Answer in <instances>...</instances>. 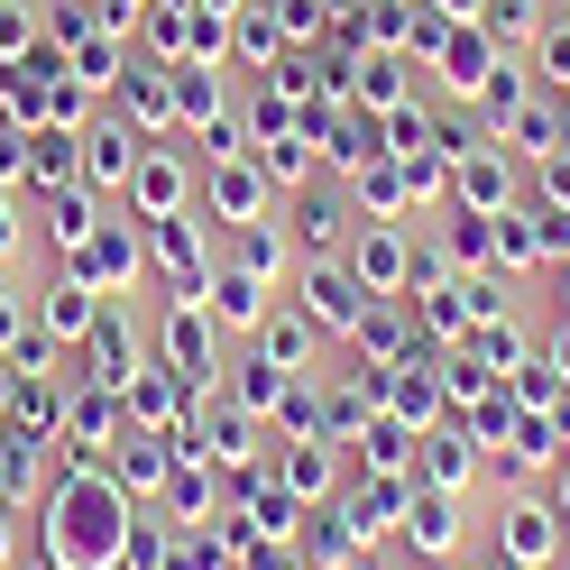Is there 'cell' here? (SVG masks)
<instances>
[{
  "instance_id": "6da1fadb",
  "label": "cell",
  "mask_w": 570,
  "mask_h": 570,
  "mask_svg": "<svg viewBox=\"0 0 570 570\" xmlns=\"http://www.w3.org/2000/svg\"><path fill=\"white\" fill-rule=\"evenodd\" d=\"M47 543H56V570H120L129 561V488L101 479L92 460H75V470L56 479L47 497Z\"/></svg>"
},
{
  "instance_id": "7a4b0ae2",
  "label": "cell",
  "mask_w": 570,
  "mask_h": 570,
  "mask_svg": "<svg viewBox=\"0 0 570 570\" xmlns=\"http://www.w3.org/2000/svg\"><path fill=\"white\" fill-rule=\"evenodd\" d=\"M304 313H313L323 332H360V313H368V285L350 276V258H323V267L304 276Z\"/></svg>"
},
{
  "instance_id": "3957f363",
  "label": "cell",
  "mask_w": 570,
  "mask_h": 570,
  "mask_svg": "<svg viewBox=\"0 0 570 570\" xmlns=\"http://www.w3.org/2000/svg\"><path fill=\"white\" fill-rule=\"evenodd\" d=\"M405 267H414L405 230H360V239H350V276H360L368 295H386V285H405Z\"/></svg>"
},
{
  "instance_id": "277c9868",
  "label": "cell",
  "mask_w": 570,
  "mask_h": 570,
  "mask_svg": "<svg viewBox=\"0 0 570 570\" xmlns=\"http://www.w3.org/2000/svg\"><path fill=\"white\" fill-rule=\"evenodd\" d=\"M129 212H148V222H175V212H185V166L175 157H138V175H129Z\"/></svg>"
},
{
  "instance_id": "5b68a950",
  "label": "cell",
  "mask_w": 570,
  "mask_h": 570,
  "mask_svg": "<svg viewBox=\"0 0 570 570\" xmlns=\"http://www.w3.org/2000/svg\"><path fill=\"white\" fill-rule=\"evenodd\" d=\"M138 157H148V148H138V129L101 120V129L83 138V185H129V175H138Z\"/></svg>"
},
{
  "instance_id": "8992f818",
  "label": "cell",
  "mask_w": 570,
  "mask_h": 570,
  "mask_svg": "<svg viewBox=\"0 0 570 570\" xmlns=\"http://www.w3.org/2000/svg\"><path fill=\"white\" fill-rule=\"evenodd\" d=\"M92 360H101V368H92L101 386H129V377H138V332H129V313H120V304H101V313H92Z\"/></svg>"
},
{
  "instance_id": "52a82bcc",
  "label": "cell",
  "mask_w": 570,
  "mask_h": 570,
  "mask_svg": "<svg viewBox=\"0 0 570 570\" xmlns=\"http://www.w3.org/2000/svg\"><path fill=\"white\" fill-rule=\"evenodd\" d=\"M166 368L185 377V386L212 377V323H203L194 304H175V313H166Z\"/></svg>"
},
{
  "instance_id": "ba28073f",
  "label": "cell",
  "mask_w": 570,
  "mask_h": 570,
  "mask_svg": "<svg viewBox=\"0 0 570 570\" xmlns=\"http://www.w3.org/2000/svg\"><path fill=\"white\" fill-rule=\"evenodd\" d=\"M313 341H323V323H313V313H267V323H258V360L285 377L295 360H313Z\"/></svg>"
},
{
  "instance_id": "9c48e42d",
  "label": "cell",
  "mask_w": 570,
  "mask_h": 570,
  "mask_svg": "<svg viewBox=\"0 0 570 570\" xmlns=\"http://www.w3.org/2000/svg\"><path fill=\"white\" fill-rule=\"evenodd\" d=\"M258 203H267V175L258 166H239V157L212 166V212H222V222H258Z\"/></svg>"
},
{
  "instance_id": "30bf717a",
  "label": "cell",
  "mask_w": 570,
  "mask_h": 570,
  "mask_svg": "<svg viewBox=\"0 0 570 570\" xmlns=\"http://www.w3.org/2000/svg\"><path fill=\"white\" fill-rule=\"evenodd\" d=\"M75 276H83V285H120V276H138V239H129V230H92V239L75 248Z\"/></svg>"
},
{
  "instance_id": "8fae6325",
  "label": "cell",
  "mask_w": 570,
  "mask_h": 570,
  "mask_svg": "<svg viewBox=\"0 0 570 570\" xmlns=\"http://www.w3.org/2000/svg\"><path fill=\"white\" fill-rule=\"evenodd\" d=\"M497 75H507V65L488 56V38H479V28H460L451 56H442V83H451V92H497Z\"/></svg>"
},
{
  "instance_id": "7c38bea8",
  "label": "cell",
  "mask_w": 570,
  "mask_h": 570,
  "mask_svg": "<svg viewBox=\"0 0 570 570\" xmlns=\"http://www.w3.org/2000/svg\"><path fill=\"white\" fill-rule=\"evenodd\" d=\"M92 313H101V304H92V285H83V276H65V285H47V313H38V323H47L56 341H83V332H92Z\"/></svg>"
},
{
  "instance_id": "4fadbf2b",
  "label": "cell",
  "mask_w": 570,
  "mask_h": 570,
  "mask_svg": "<svg viewBox=\"0 0 570 570\" xmlns=\"http://www.w3.org/2000/svg\"><path fill=\"white\" fill-rule=\"evenodd\" d=\"M212 304H222V323H248V332L267 323V285L248 276V267H222V276H212Z\"/></svg>"
},
{
  "instance_id": "5bb4252c",
  "label": "cell",
  "mask_w": 570,
  "mask_h": 570,
  "mask_svg": "<svg viewBox=\"0 0 570 570\" xmlns=\"http://www.w3.org/2000/svg\"><path fill=\"white\" fill-rule=\"evenodd\" d=\"M507 552L515 561H543L552 552V515L543 507H507Z\"/></svg>"
},
{
  "instance_id": "9a60e30c",
  "label": "cell",
  "mask_w": 570,
  "mask_h": 570,
  "mask_svg": "<svg viewBox=\"0 0 570 570\" xmlns=\"http://www.w3.org/2000/svg\"><path fill=\"white\" fill-rule=\"evenodd\" d=\"M276 38H285L276 10H258V0H248V10H239V56H248V65H276Z\"/></svg>"
},
{
  "instance_id": "2e32d148",
  "label": "cell",
  "mask_w": 570,
  "mask_h": 570,
  "mask_svg": "<svg viewBox=\"0 0 570 570\" xmlns=\"http://www.w3.org/2000/svg\"><path fill=\"white\" fill-rule=\"evenodd\" d=\"M295 230H304V239H313V248H332V239H341V203H332V194H323V185H313V194H304V203H295Z\"/></svg>"
},
{
  "instance_id": "e0dca14e",
  "label": "cell",
  "mask_w": 570,
  "mask_h": 570,
  "mask_svg": "<svg viewBox=\"0 0 570 570\" xmlns=\"http://www.w3.org/2000/svg\"><path fill=\"white\" fill-rule=\"evenodd\" d=\"M120 101H129V111L148 120V129H166V111H175V92H166L157 75H138V65H129V83H120Z\"/></svg>"
},
{
  "instance_id": "ac0fdd59",
  "label": "cell",
  "mask_w": 570,
  "mask_h": 570,
  "mask_svg": "<svg viewBox=\"0 0 570 570\" xmlns=\"http://www.w3.org/2000/svg\"><path fill=\"white\" fill-rule=\"evenodd\" d=\"M451 533H460V524H451V497H442V488H423V497H414V543H433V552H442Z\"/></svg>"
},
{
  "instance_id": "d6986e66",
  "label": "cell",
  "mask_w": 570,
  "mask_h": 570,
  "mask_svg": "<svg viewBox=\"0 0 570 570\" xmlns=\"http://www.w3.org/2000/svg\"><path fill=\"white\" fill-rule=\"evenodd\" d=\"M360 194H368V203H377V212H396V203H405V194H414V166H405V175H396V166H377V157H368V166H360Z\"/></svg>"
},
{
  "instance_id": "ffe728a7",
  "label": "cell",
  "mask_w": 570,
  "mask_h": 570,
  "mask_svg": "<svg viewBox=\"0 0 570 570\" xmlns=\"http://www.w3.org/2000/svg\"><path fill=\"white\" fill-rule=\"evenodd\" d=\"M19 56H38V19L19 0H0V65H19Z\"/></svg>"
},
{
  "instance_id": "44dd1931",
  "label": "cell",
  "mask_w": 570,
  "mask_h": 570,
  "mask_svg": "<svg viewBox=\"0 0 570 570\" xmlns=\"http://www.w3.org/2000/svg\"><path fill=\"white\" fill-rule=\"evenodd\" d=\"M230 258H239L248 276H258V285H267V276L285 267V239H267V230H239V248H230Z\"/></svg>"
},
{
  "instance_id": "7402d4cb",
  "label": "cell",
  "mask_w": 570,
  "mask_h": 570,
  "mask_svg": "<svg viewBox=\"0 0 570 570\" xmlns=\"http://www.w3.org/2000/svg\"><path fill=\"white\" fill-rule=\"evenodd\" d=\"M460 194H470V203H507V166H488V157H460Z\"/></svg>"
},
{
  "instance_id": "603a6c76",
  "label": "cell",
  "mask_w": 570,
  "mask_h": 570,
  "mask_svg": "<svg viewBox=\"0 0 570 570\" xmlns=\"http://www.w3.org/2000/svg\"><path fill=\"white\" fill-rule=\"evenodd\" d=\"M285 479H295V488H323V479H332V451H323V442H295V460H285Z\"/></svg>"
},
{
  "instance_id": "cb8c5ba5",
  "label": "cell",
  "mask_w": 570,
  "mask_h": 570,
  "mask_svg": "<svg viewBox=\"0 0 570 570\" xmlns=\"http://www.w3.org/2000/svg\"><path fill=\"white\" fill-rule=\"evenodd\" d=\"M396 442H405V433H396V423H377V433H368V460H377V470H396V460H405Z\"/></svg>"
},
{
  "instance_id": "d4e9b609",
  "label": "cell",
  "mask_w": 570,
  "mask_h": 570,
  "mask_svg": "<svg viewBox=\"0 0 570 570\" xmlns=\"http://www.w3.org/2000/svg\"><path fill=\"white\" fill-rule=\"evenodd\" d=\"M360 92L368 101H396V65H360Z\"/></svg>"
},
{
  "instance_id": "484cf974",
  "label": "cell",
  "mask_w": 570,
  "mask_h": 570,
  "mask_svg": "<svg viewBox=\"0 0 570 570\" xmlns=\"http://www.w3.org/2000/svg\"><path fill=\"white\" fill-rule=\"evenodd\" d=\"M543 368H552V377H561V386H570V323H561V332H552V360H543Z\"/></svg>"
},
{
  "instance_id": "4316f807",
  "label": "cell",
  "mask_w": 570,
  "mask_h": 570,
  "mask_svg": "<svg viewBox=\"0 0 570 570\" xmlns=\"http://www.w3.org/2000/svg\"><path fill=\"white\" fill-rule=\"evenodd\" d=\"M19 175V129H0V185Z\"/></svg>"
},
{
  "instance_id": "83f0119b",
  "label": "cell",
  "mask_w": 570,
  "mask_h": 570,
  "mask_svg": "<svg viewBox=\"0 0 570 570\" xmlns=\"http://www.w3.org/2000/svg\"><path fill=\"white\" fill-rule=\"evenodd\" d=\"M433 19H479V0H433Z\"/></svg>"
},
{
  "instance_id": "f1b7e54d",
  "label": "cell",
  "mask_w": 570,
  "mask_h": 570,
  "mask_svg": "<svg viewBox=\"0 0 570 570\" xmlns=\"http://www.w3.org/2000/svg\"><path fill=\"white\" fill-rule=\"evenodd\" d=\"M10 248H19V230H10V194H0V258H10Z\"/></svg>"
},
{
  "instance_id": "f546056e",
  "label": "cell",
  "mask_w": 570,
  "mask_h": 570,
  "mask_svg": "<svg viewBox=\"0 0 570 570\" xmlns=\"http://www.w3.org/2000/svg\"><path fill=\"white\" fill-rule=\"evenodd\" d=\"M561 507H570V470H561Z\"/></svg>"
}]
</instances>
